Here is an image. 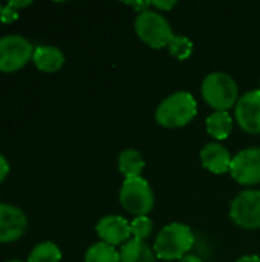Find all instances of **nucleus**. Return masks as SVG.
Returning a JSON list of instances; mask_svg holds the SVG:
<instances>
[{
    "mask_svg": "<svg viewBox=\"0 0 260 262\" xmlns=\"http://www.w3.org/2000/svg\"><path fill=\"white\" fill-rule=\"evenodd\" d=\"M18 18V11L15 9V8H12L9 3L6 5V6H3V11H2V14H0V20L3 21V23H12V21H15Z\"/></svg>",
    "mask_w": 260,
    "mask_h": 262,
    "instance_id": "nucleus-21",
    "label": "nucleus"
},
{
    "mask_svg": "<svg viewBox=\"0 0 260 262\" xmlns=\"http://www.w3.org/2000/svg\"><path fill=\"white\" fill-rule=\"evenodd\" d=\"M32 61L38 71H41L44 74H52V72H57L63 68L64 54L57 46L40 45V46L34 48Z\"/></svg>",
    "mask_w": 260,
    "mask_h": 262,
    "instance_id": "nucleus-13",
    "label": "nucleus"
},
{
    "mask_svg": "<svg viewBox=\"0 0 260 262\" xmlns=\"http://www.w3.org/2000/svg\"><path fill=\"white\" fill-rule=\"evenodd\" d=\"M121 206L135 216H146L155 206V195L147 180L143 177L124 180L120 189Z\"/></svg>",
    "mask_w": 260,
    "mask_h": 262,
    "instance_id": "nucleus-5",
    "label": "nucleus"
},
{
    "mask_svg": "<svg viewBox=\"0 0 260 262\" xmlns=\"http://www.w3.org/2000/svg\"><path fill=\"white\" fill-rule=\"evenodd\" d=\"M2 11H3V6H2V3H0V14H2Z\"/></svg>",
    "mask_w": 260,
    "mask_h": 262,
    "instance_id": "nucleus-28",
    "label": "nucleus"
},
{
    "mask_svg": "<svg viewBox=\"0 0 260 262\" xmlns=\"http://www.w3.org/2000/svg\"><path fill=\"white\" fill-rule=\"evenodd\" d=\"M176 5V2H152V6L153 8H156V11H169V9H172L173 6Z\"/></svg>",
    "mask_w": 260,
    "mask_h": 262,
    "instance_id": "nucleus-23",
    "label": "nucleus"
},
{
    "mask_svg": "<svg viewBox=\"0 0 260 262\" xmlns=\"http://www.w3.org/2000/svg\"><path fill=\"white\" fill-rule=\"evenodd\" d=\"M236 262H260V256L257 255H248V256H242Z\"/></svg>",
    "mask_w": 260,
    "mask_h": 262,
    "instance_id": "nucleus-24",
    "label": "nucleus"
},
{
    "mask_svg": "<svg viewBox=\"0 0 260 262\" xmlns=\"http://www.w3.org/2000/svg\"><path fill=\"white\" fill-rule=\"evenodd\" d=\"M231 161H233V157L230 155L227 147H224L219 143H208L201 150V163L211 173L224 175L230 172Z\"/></svg>",
    "mask_w": 260,
    "mask_h": 262,
    "instance_id": "nucleus-12",
    "label": "nucleus"
},
{
    "mask_svg": "<svg viewBox=\"0 0 260 262\" xmlns=\"http://www.w3.org/2000/svg\"><path fill=\"white\" fill-rule=\"evenodd\" d=\"M230 173L242 186L260 184V147H248L236 154Z\"/></svg>",
    "mask_w": 260,
    "mask_h": 262,
    "instance_id": "nucleus-8",
    "label": "nucleus"
},
{
    "mask_svg": "<svg viewBox=\"0 0 260 262\" xmlns=\"http://www.w3.org/2000/svg\"><path fill=\"white\" fill-rule=\"evenodd\" d=\"M12 8H15V9H20V8H26V6H29V5H32V2H8Z\"/></svg>",
    "mask_w": 260,
    "mask_h": 262,
    "instance_id": "nucleus-25",
    "label": "nucleus"
},
{
    "mask_svg": "<svg viewBox=\"0 0 260 262\" xmlns=\"http://www.w3.org/2000/svg\"><path fill=\"white\" fill-rule=\"evenodd\" d=\"M34 46L21 35L11 34L0 37V72L11 74L32 60Z\"/></svg>",
    "mask_w": 260,
    "mask_h": 262,
    "instance_id": "nucleus-6",
    "label": "nucleus"
},
{
    "mask_svg": "<svg viewBox=\"0 0 260 262\" xmlns=\"http://www.w3.org/2000/svg\"><path fill=\"white\" fill-rule=\"evenodd\" d=\"M236 123L250 135H260V89H253L239 97L234 109Z\"/></svg>",
    "mask_w": 260,
    "mask_h": 262,
    "instance_id": "nucleus-9",
    "label": "nucleus"
},
{
    "mask_svg": "<svg viewBox=\"0 0 260 262\" xmlns=\"http://www.w3.org/2000/svg\"><path fill=\"white\" fill-rule=\"evenodd\" d=\"M121 262H156L153 249L141 239H129L120 249Z\"/></svg>",
    "mask_w": 260,
    "mask_h": 262,
    "instance_id": "nucleus-14",
    "label": "nucleus"
},
{
    "mask_svg": "<svg viewBox=\"0 0 260 262\" xmlns=\"http://www.w3.org/2000/svg\"><path fill=\"white\" fill-rule=\"evenodd\" d=\"M178 262H204L199 256H195V255H187L184 256L182 259H179Z\"/></svg>",
    "mask_w": 260,
    "mask_h": 262,
    "instance_id": "nucleus-26",
    "label": "nucleus"
},
{
    "mask_svg": "<svg viewBox=\"0 0 260 262\" xmlns=\"http://www.w3.org/2000/svg\"><path fill=\"white\" fill-rule=\"evenodd\" d=\"M195 244L193 232L182 223L167 224L156 236L153 252L158 259L179 261L192 250Z\"/></svg>",
    "mask_w": 260,
    "mask_h": 262,
    "instance_id": "nucleus-1",
    "label": "nucleus"
},
{
    "mask_svg": "<svg viewBox=\"0 0 260 262\" xmlns=\"http://www.w3.org/2000/svg\"><path fill=\"white\" fill-rule=\"evenodd\" d=\"M84 262H121L120 250L106 243H97L90 246L84 255Z\"/></svg>",
    "mask_w": 260,
    "mask_h": 262,
    "instance_id": "nucleus-17",
    "label": "nucleus"
},
{
    "mask_svg": "<svg viewBox=\"0 0 260 262\" xmlns=\"http://www.w3.org/2000/svg\"><path fill=\"white\" fill-rule=\"evenodd\" d=\"M230 218L245 230L260 229V190L241 192L231 201Z\"/></svg>",
    "mask_w": 260,
    "mask_h": 262,
    "instance_id": "nucleus-7",
    "label": "nucleus"
},
{
    "mask_svg": "<svg viewBox=\"0 0 260 262\" xmlns=\"http://www.w3.org/2000/svg\"><path fill=\"white\" fill-rule=\"evenodd\" d=\"M28 229V218L15 206L0 203V244L20 239Z\"/></svg>",
    "mask_w": 260,
    "mask_h": 262,
    "instance_id": "nucleus-10",
    "label": "nucleus"
},
{
    "mask_svg": "<svg viewBox=\"0 0 260 262\" xmlns=\"http://www.w3.org/2000/svg\"><path fill=\"white\" fill-rule=\"evenodd\" d=\"M98 238L101 243H106L109 246H123L129 239H132V229L130 223L120 216V215H107L101 218L95 227Z\"/></svg>",
    "mask_w": 260,
    "mask_h": 262,
    "instance_id": "nucleus-11",
    "label": "nucleus"
},
{
    "mask_svg": "<svg viewBox=\"0 0 260 262\" xmlns=\"http://www.w3.org/2000/svg\"><path fill=\"white\" fill-rule=\"evenodd\" d=\"M6 262H23V261H18V259H11V261H6Z\"/></svg>",
    "mask_w": 260,
    "mask_h": 262,
    "instance_id": "nucleus-27",
    "label": "nucleus"
},
{
    "mask_svg": "<svg viewBox=\"0 0 260 262\" xmlns=\"http://www.w3.org/2000/svg\"><path fill=\"white\" fill-rule=\"evenodd\" d=\"M198 114V103L190 92L179 91L164 98L156 107V123L167 129L187 126Z\"/></svg>",
    "mask_w": 260,
    "mask_h": 262,
    "instance_id": "nucleus-2",
    "label": "nucleus"
},
{
    "mask_svg": "<svg viewBox=\"0 0 260 262\" xmlns=\"http://www.w3.org/2000/svg\"><path fill=\"white\" fill-rule=\"evenodd\" d=\"M146 167L143 155L135 149H124L118 157V169L126 180L141 177Z\"/></svg>",
    "mask_w": 260,
    "mask_h": 262,
    "instance_id": "nucleus-15",
    "label": "nucleus"
},
{
    "mask_svg": "<svg viewBox=\"0 0 260 262\" xmlns=\"http://www.w3.org/2000/svg\"><path fill=\"white\" fill-rule=\"evenodd\" d=\"M205 127L215 140H225L233 130V118L228 112L215 111L207 117Z\"/></svg>",
    "mask_w": 260,
    "mask_h": 262,
    "instance_id": "nucleus-16",
    "label": "nucleus"
},
{
    "mask_svg": "<svg viewBox=\"0 0 260 262\" xmlns=\"http://www.w3.org/2000/svg\"><path fill=\"white\" fill-rule=\"evenodd\" d=\"M130 229H132V238L146 241L153 232V221L147 215L135 216V220L130 223Z\"/></svg>",
    "mask_w": 260,
    "mask_h": 262,
    "instance_id": "nucleus-20",
    "label": "nucleus"
},
{
    "mask_svg": "<svg viewBox=\"0 0 260 262\" xmlns=\"http://www.w3.org/2000/svg\"><path fill=\"white\" fill-rule=\"evenodd\" d=\"M202 98L215 111L228 112L239 101V89L234 78L227 72L208 74L201 86Z\"/></svg>",
    "mask_w": 260,
    "mask_h": 262,
    "instance_id": "nucleus-3",
    "label": "nucleus"
},
{
    "mask_svg": "<svg viewBox=\"0 0 260 262\" xmlns=\"http://www.w3.org/2000/svg\"><path fill=\"white\" fill-rule=\"evenodd\" d=\"M8 173H9V163H8V160L0 154V184L5 181V178L8 177Z\"/></svg>",
    "mask_w": 260,
    "mask_h": 262,
    "instance_id": "nucleus-22",
    "label": "nucleus"
},
{
    "mask_svg": "<svg viewBox=\"0 0 260 262\" xmlns=\"http://www.w3.org/2000/svg\"><path fill=\"white\" fill-rule=\"evenodd\" d=\"M170 55H173L178 60H187L193 52V41L185 35H173L169 46H167Z\"/></svg>",
    "mask_w": 260,
    "mask_h": 262,
    "instance_id": "nucleus-19",
    "label": "nucleus"
},
{
    "mask_svg": "<svg viewBox=\"0 0 260 262\" xmlns=\"http://www.w3.org/2000/svg\"><path fill=\"white\" fill-rule=\"evenodd\" d=\"M61 261V250L58 249L57 244L51 243V241H44L37 244L26 262H60Z\"/></svg>",
    "mask_w": 260,
    "mask_h": 262,
    "instance_id": "nucleus-18",
    "label": "nucleus"
},
{
    "mask_svg": "<svg viewBox=\"0 0 260 262\" xmlns=\"http://www.w3.org/2000/svg\"><path fill=\"white\" fill-rule=\"evenodd\" d=\"M135 32L146 45L153 49L167 48L172 37L175 35L169 20L159 11L153 9L143 11L136 15Z\"/></svg>",
    "mask_w": 260,
    "mask_h": 262,
    "instance_id": "nucleus-4",
    "label": "nucleus"
}]
</instances>
